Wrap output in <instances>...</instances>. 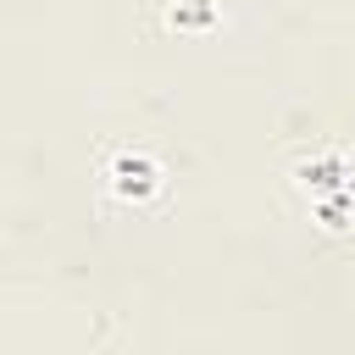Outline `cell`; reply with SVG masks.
I'll use <instances>...</instances> for the list:
<instances>
[{
    "label": "cell",
    "mask_w": 355,
    "mask_h": 355,
    "mask_svg": "<svg viewBox=\"0 0 355 355\" xmlns=\"http://www.w3.org/2000/svg\"><path fill=\"white\" fill-rule=\"evenodd\" d=\"M155 189V166L150 161H116V194H150Z\"/></svg>",
    "instance_id": "cell-1"
}]
</instances>
